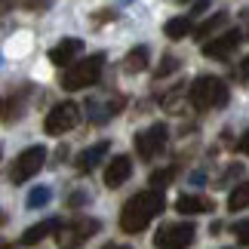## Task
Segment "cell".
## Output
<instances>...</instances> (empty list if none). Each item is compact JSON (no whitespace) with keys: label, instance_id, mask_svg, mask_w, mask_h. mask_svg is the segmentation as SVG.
<instances>
[{"label":"cell","instance_id":"1","mask_svg":"<svg viewBox=\"0 0 249 249\" xmlns=\"http://www.w3.org/2000/svg\"><path fill=\"white\" fill-rule=\"evenodd\" d=\"M163 209H166V200H163L160 191H142V194H136L132 200H126V206H123V213H120V228L126 234H139V231H145Z\"/></svg>","mask_w":249,"mask_h":249},{"label":"cell","instance_id":"2","mask_svg":"<svg viewBox=\"0 0 249 249\" xmlns=\"http://www.w3.org/2000/svg\"><path fill=\"white\" fill-rule=\"evenodd\" d=\"M228 95H231V89H228V83L222 77H215V74H203V77L194 80L188 99H191L194 108L209 111V108H222V105H228Z\"/></svg>","mask_w":249,"mask_h":249},{"label":"cell","instance_id":"3","mask_svg":"<svg viewBox=\"0 0 249 249\" xmlns=\"http://www.w3.org/2000/svg\"><path fill=\"white\" fill-rule=\"evenodd\" d=\"M102 68H105V55H102V53H92V55H86L83 62L68 65V71L62 74V86H65L68 92L86 89V86H92L95 80L102 77Z\"/></svg>","mask_w":249,"mask_h":249},{"label":"cell","instance_id":"4","mask_svg":"<svg viewBox=\"0 0 249 249\" xmlns=\"http://www.w3.org/2000/svg\"><path fill=\"white\" fill-rule=\"evenodd\" d=\"M43 163H46V148H43V145H31V148H25L22 154L13 160V169H9V181H13V185H22V181L34 178L37 172L43 169Z\"/></svg>","mask_w":249,"mask_h":249},{"label":"cell","instance_id":"5","mask_svg":"<svg viewBox=\"0 0 249 249\" xmlns=\"http://www.w3.org/2000/svg\"><path fill=\"white\" fill-rule=\"evenodd\" d=\"M197 237L194 222H176V225H163L154 234V246L157 249H188Z\"/></svg>","mask_w":249,"mask_h":249},{"label":"cell","instance_id":"6","mask_svg":"<svg viewBox=\"0 0 249 249\" xmlns=\"http://www.w3.org/2000/svg\"><path fill=\"white\" fill-rule=\"evenodd\" d=\"M99 228L102 225L95 222V218H77V222H71V225H62L59 234H55V240H59L62 249H77L89 240L92 234H99Z\"/></svg>","mask_w":249,"mask_h":249},{"label":"cell","instance_id":"7","mask_svg":"<svg viewBox=\"0 0 249 249\" xmlns=\"http://www.w3.org/2000/svg\"><path fill=\"white\" fill-rule=\"evenodd\" d=\"M77 123H80V105L77 102H62V105H55V108L46 114L43 129L50 132V136H62V132L74 129Z\"/></svg>","mask_w":249,"mask_h":249},{"label":"cell","instance_id":"8","mask_svg":"<svg viewBox=\"0 0 249 249\" xmlns=\"http://www.w3.org/2000/svg\"><path fill=\"white\" fill-rule=\"evenodd\" d=\"M166 139H169V129L163 126V123H154L151 129L139 132V136H136V151H139V157H142V160H151L160 148L166 145Z\"/></svg>","mask_w":249,"mask_h":249},{"label":"cell","instance_id":"9","mask_svg":"<svg viewBox=\"0 0 249 249\" xmlns=\"http://www.w3.org/2000/svg\"><path fill=\"white\" fill-rule=\"evenodd\" d=\"M243 43V34L240 31H228L222 37H213L209 43H203V55L206 59H228L237 46Z\"/></svg>","mask_w":249,"mask_h":249},{"label":"cell","instance_id":"10","mask_svg":"<svg viewBox=\"0 0 249 249\" xmlns=\"http://www.w3.org/2000/svg\"><path fill=\"white\" fill-rule=\"evenodd\" d=\"M129 176H132V160L126 154H117V157H111L108 169H105V185H108V188H120V185H126Z\"/></svg>","mask_w":249,"mask_h":249},{"label":"cell","instance_id":"11","mask_svg":"<svg viewBox=\"0 0 249 249\" xmlns=\"http://www.w3.org/2000/svg\"><path fill=\"white\" fill-rule=\"evenodd\" d=\"M176 209L181 215H197V213H213L215 203L209 197H203V194H181L176 200Z\"/></svg>","mask_w":249,"mask_h":249},{"label":"cell","instance_id":"12","mask_svg":"<svg viewBox=\"0 0 249 249\" xmlns=\"http://www.w3.org/2000/svg\"><path fill=\"white\" fill-rule=\"evenodd\" d=\"M62 228V222L59 218H46V222H37V225H31L28 231L22 234V246H37L40 240H46L50 234H55Z\"/></svg>","mask_w":249,"mask_h":249},{"label":"cell","instance_id":"13","mask_svg":"<svg viewBox=\"0 0 249 249\" xmlns=\"http://www.w3.org/2000/svg\"><path fill=\"white\" fill-rule=\"evenodd\" d=\"M80 50H83V43L77 40V37H65L59 46H53V50H50V62L59 65V68H62V65H71V59H74Z\"/></svg>","mask_w":249,"mask_h":249},{"label":"cell","instance_id":"14","mask_svg":"<svg viewBox=\"0 0 249 249\" xmlns=\"http://www.w3.org/2000/svg\"><path fill=\"white\" fill-rule=\"evenodd\" d=\"M108 154V142H99V145H92V148H86L83 154L77 157V169L80 172H89V169H95L102 163V157Z\"/></svg>","mask_w":249,"mask_h":249},{"label":"cell","instance_id":"15","mask_svg":"<svg viewBox=\"0 0 249 249\" xmlns=\"http://www.w3.org/2000/svg\"><path fill=\"white\" fill-rule=\"evenodd\" d=\"M148 59H151L148 46H136V50H129V55H126V71H129V74L145 71V68H148Z\"/></svg>","mask_w":249,"mask_h":249},{"label":"cell","instance_id":"16","mask_svg":"<svg viewBox=\"0 0 249 249\" xmlns=\"http://www.w3.org/2000/svg\"><path fill=\"white\" fill-rule=\"evenodd\" d=\"M188 34H191V18L178 16V18H169L166 22V37L169 40H185Z\"/></svg>","mask_w":249,"mask_h":249},{"label":"cell","instance_id":"17","mask_svg":"<svg viewBox=\"0 0 249 249\" xmlns=\"http://www.w3.org/2000/svg\"><path fill=\"white\" fill-rule=\"evenodd\" d=\"M246 206H249V185H237L231 191V197H228V209H231V213H240Z\"/></svg>","mask_w":249,"mask_h":249},{"label":"cell","instance_id":"18","mask_svg":"<svg viewBox=\"0 0 249 249\" xmlns=\"http://www.w3.org/2000/svg\"><path fill=\"white\" fill-rule=\"evenodd\" d=\"M225 22H228V13H215L213 18H206V22L197 28V40H206V37H213V31H215V28H222Z\"/></svg>","mask_w":249,"mask_h":249},{"label":"cell","instance_id":"19","mask_svg":"<svg viewBox=\"0 0 249 249\" xmlns=\"http://www.w3.org/2000/svg\"><path fill=\"white\" fill-rule=\"evenodd\" d=\"M172 178H176V169H172V166H166V169H154V172H151V191H160V194H163V188L169 185Z\"/></svg>","mask_w":249,"mask_h":249},{"label":"cell","instance_id":"20","mask_svg":"<svg viewBox=\"0 0 249 249\" xmlns=\"http://www.w3.org/2000/svg\"><path fill=\"white\" fill-rule=\"evenodd\" d=\"M50 200H53V191L46 188V185H40V188H34L31 194H28V200H25V203H28V209H40V206H46V203H50Z\"/></svg>","mask_w":249,"mask_h":249},{"label":"cell","instance_id":"21","mask_svg":"<svg viewBox=\"0 0 249 249\" xmlns=\"http://www.w3.org/2000/svg\"><path fill=\"white\" fill-rule=\"evenodd\" d=\"M172 71H178V59H172V55H166V59H163V65L157 68V80H160V77H166V74H172Z\"/></svg>","mask_w":249,"mask_h":249},{"label":"cell","instance_id":"22","mask_svg":"<svg viewBox=\"0 0 249 249\" xmlns=\"http://www.w3.org/2000/svg\"><path fill=\"white\" fill-rule=\"evenodd\" d=\"M234 231H237V240H240L243 246L249 243V237H246V231H249V225L246 222H237V228H234Z\"/></svg>","mask_w":249,"mask_h":249},{"label":"cell","instance_id":"23","mask_svg":"<svg viewBox=\"0 0 249 249\" xmlns=\"http://www.w3.org/2000/svg\"><path fill=\"white\" fill-rule=\"evenodd\" d=\"M25 6H31V9L34 6H50V0H25Z\"/></svg>","mask_w":249,"mask_h":249},{"label":"cell","instance_id":"24","mask_svg":"<svg viewBox=\"0 0 249 249\" xmlns=\"http://www.w3.org/2000/svg\"><path fill=\"white\" fill-rule=\"evenodd\" d=\"M80 203H86V194H74L71 197V206H80Z\"/></svg>","mask_w":249,"mask_h":249},{"label":"cell","instance_id":"25","mask_svg":"<svg viewBox=\"0 0 249 249\" xmlns=\"http://www.w3.org/2000/svg\"><path fill=\"white\" fill-rule=\"evenodd\" d=\"M9 6H13V0H0V16H3Z\"/></svg>","mask_w":249,"mask_h":249},{"label":"cell","instance_id":"26","mask_svg":"<svg viewBox=\"0 0 249 249\" xmlns=\"http://www.w3.org/2000/svg\"><path fill=\"white\" fill-rule=\"evenodd\" d=\"M105 249H129V246H114V243H108V246H105Z\"/></svg>","mask_w":249,"mask_h":249},{"label":"cell","instance_id":"27","mask_svg":"<svg viewBox=\"0 0 249 249\" xmlns=\"http://www.w3.org/2000/svg\"><path fill=\"white\" fill-rule=\"evenodd\" d=\"M178 3H188V0H178Z\"/></svg>","mask_w":249,"mask_h":249},{"label":"cell","instance_id":"28","mask_svg":"<svg viewBox=\"0 0 249 249\" xmlns=\"http://www.w3.org/2000/svg\"><path fill=\"white\" fill-rule=\"evenodd\" d=\"M0 222H3V213H0Z\"/></svg>","mask_w":249,"mask_h":249},{"label":"cell","instance_id":"29","mask_svg":"<svg viewBox=\"0 0 249 249\" xmlns=\"http://www.w3.org/2000/svg\"><path fill=\"white\" fill-rule=\"evenodd\" d=\"M3 249H9V246H3Z\"/></svg>","mask_w":249,"mask_h":249}]
</instances>
